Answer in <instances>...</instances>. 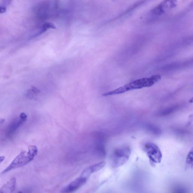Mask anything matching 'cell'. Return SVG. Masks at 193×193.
Masks as SVG:
<instances>
[{
    "instance_id": "obj_5",
    "label": "cell",
    "mask_w": 193,
    "mask_h": 193,
    "mask_svg": "<svg viewBox=\"0 0 193 193\" xmlns=\"http://www.w3.org/2000/svg\"><path fill=\"white\" fill-rule=\"evenodd\" d=\"M88 177L81 175L76 179L64 187L62 189V193H72L78 190L82 185L86 183Z\"/></svg>"
},
{
    "instance_id": "obj_7",
    "label": "cell",
    "mask_w": 193,
    "mask_h": 193,
    "mask_svg": "<svg viewBox=\"0 0 193 193\" xmlns=\"http://www.w3.org/2000/svg\"><path fill=\"white\" fill-rule=\"evenodd\" d=\"M175 1H165L163 2L160 4L152 10V12L154 13L160 14L165 12L166 10L170 8H172L175 6Z\"/></svg>"
},
{
    "instance_id": "obj_10",
    "label": "cell",
    "mask_w": 193,
    "mask_h": 193,
    "mask_svg": "<svg viewBox=\"0 0 193 193\" xmlns=\"http://www.w3.org/2000/svg\"><path fill=\"white\" fill-rule=\"evenodd\" d=\"M56 28L55 26L53 23H44L43 25L42 26L40 30L38 31V32L34 35V37H37L40 36L48 30V29L50 28L54 29Z\"/></svg>"
},
{
    "instance_id": "obj_3",
    "label": "cell",
    "mask_w": 193,
    "mask_h": 193,
    "mask_svg": "<svg viewBox=\"0 0 193 193\" xmlns=\"http://www.w3.org/2000/svg\"><path fill=\"white\" fill-rule=\"evenodd\" d=\"M143 150L146 152L152 166H155L156 164L161 162L162 159V154L159 147L155 143H145L143 145Z\"/></svg>"
},
{
    "instance_id": "obj_2",
    "label": "cell",
    "mask_w": 193,
    "mask_h": 193,
    "mask_svg": "<svg viewBox=\"0 0 193 193\" xmlns=\"http://www.w3.org/2000/svg\"><path fill=\"white\" fill-rule=\"evenodd\" d=\"M28 150V152H21L1 174L6 173L11 170L23 167L32 161L38 154V149L36 146L31 145L29 147Z\"/></svg>"
},
{
    "instance_id": "obj_9",
    "label": "cell",
    "mask_w": 193,
    "mask_h": 193,
    "mask_svg": "<svg viewBox=\"0 0 193 193\" xmlns=\"http://www.w3.org/2000/svg\"><path fill=\"white\" fill-rule=\"evenodd\" d=\"M106 162L105 161H103L97 164H95L92 166L88 167V168L85 169L84 170L86 174L90 175L91 174L93 173L98 171L104 168L105 166Z\"/></svg>"
},
{
    "instance_id": "obj_6",
    "label": "cell",
    "mask_w": 193,
    "mask_h": 193,
    "mask_svg": "<svg viewBox=\"0 0 193 193\" xmlns=\"http://www.w3.org/2000/svg\"><path fill=\"white\" fill-rule=\"evenodd\" d=\"M27 115L25 113L20 114L19 118L14 120L9 125L6 132V135L8 137L12 136L16 130L27 120Z\"/></svg>"
},
{
    "instance_id": "obj_1",
    "label": "cell",
    "mask_w": 193,
    "mask_h": 193,
    "mask_svg": "<svg viewBox=\"0 0 193 193\" xmlns=\"http://www.w3.org/2000/svg\"><path fill=\"white\" fill-rule=\"evenodd\" d=\"M161 79L160 75H155L149 78H144L134 81L127 84L114 90L103 94L104 96L121 94L132 90L140 89L143 88L150 87L158 82Z\"/></svg>"
},
{
    "instance_id": "obj_11",
    "label": "cell",
    "mask_w": 193,
    "mask_h": 193,
    "mask_svg": "<svg viewBox=\"0 0 193 193\" xmlns=\"http://www.w3.org/2000/svg\"><path fill=\"white\" fill-rule=\"evenodd\" d=\"M39 90L36 87H32L28 90L25 94V96L28 98L33 99L39 93Z\"/></svg>"
},
{
    "instance_id": "obj_12",
    "label": "cell",
    "mask_w": 193,
    "mask_h": 193,
    "mask_svg": "<svg viewBox=\"0 0 193 193\" xmlns=\"http://www.w3.org/2000/svg\"><path fill=\"white\" fill-rule=\"evenodd\" d=\"M193 164V149L189 152L186 160V167L187 168H192Z\"/></svg>"
},
{
    "instance_id": "obj_13",
    "label": "cell",
    "mask_w": 193,
    "mask_h": 193,
    "mask_svg": "<svg viewBox=\"0 0 193 193\" xmlns=\"http://www.w3.org/2000/svg\"><path fill=\"white\" fill-rule=\"evenodd\" d=\"M7 8L6 7L4 6H0V13H3L6 12Z\"/></svg>"
},
{
    "instance_id": "obj_14",
    "label": "cell",
    "mask_w": 193,
    "mask_h": 193,
    "mask_svg": "<svg viewBox=\"0 0 193 193\" xmlns=\"http://www.w3.org/2000/svg\"><path fill=\"white\" fill-rule=\"evenodd\" d=\"M5 159L4 156H0V163H1Z\"/></svg>"
},
{
    "instance_id": "obj_4",
    "label": "cell",
    "mask_w": 193,
    "mask_h": 193,
    "mask_svg": "<svg viewBox=\"0 0 193 193\" xmlns=\"http://www.w3.org/2000/svg\"><path fill=\"white\" fill-rule=\"evenodd\" d=\"M131 153L129 146H122L115 150L114 152V167L118 168L124 165L129 159Z\"/></svg>"
},
{
    "instance_id": "obj_8",
    "label": "cell",
    "mask_w": 193,
    "mask_h": 193,
    "mask_svg": "<svg viewBox=\"0 0 193 193\" xmlns=\"http://www.w3.org/2000/svg\"><path fill=\"white\" fill-rule=\"evenodd\" d=\"M16 180L15 178H11L7 182L0 188V193H13L16 189Z\"/></svg>"
},
{
    "instance_id": "obj_15",
    "label": "cell",
    "mask_w": 193,
    "mask_h": 193,
    "mask_svg": "<svg viewBox=\"0 0 193 193\" xmlns=\"http://www.w3.org/2000/svg\"><path fill=\"white\" fill-rule=\"evenodd\" d=\"M17 193H23L21 191H19V192H18Z\"/></svg>"
}]
</instances>
